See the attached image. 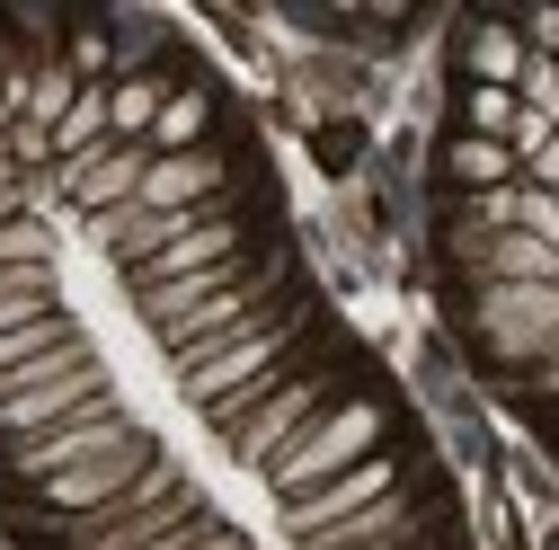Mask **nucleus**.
<instances>
[{"mask_svg": "<svg viewBox=\"0 0 559 550\" xmlns=\"http://www.w3.org/2000/svg\"><path fill=\"white\" fill-rule=\"evenodd\" d=\"M275 356H285V320H249V328L214 337V347L178 356V382H187V399H195V408H214V418L231 427L240 408L275 382Z\"/></svg>", "mask_w": 559, "mask_h": 550, "instance_id": "f257e3e1", "label": "nucleus"}, {"mask_svg": "<svg viewBox=\"0 0 559 550\" xmlns=\"http://www.w3.org/2000/svg\"><path fill=\"white\" fill-rule=\"evenodd\" d=\"M373 444H382V408L373 399H346V408H329V418H311L285 453L266 462V479L285 498H311V489H329L337 470H356V462H373Z\"/></svg>", "mask_w": 559, "mask_h": 550, "instance_id": "f03ea898", "label": "nucleus"}, {"mask_svg": "<svg viewBox=\"0 0 559 550\" xmlns=\"http://www.w3.org/2000/svg\"><path fill=\"white\" fill-rule=\"evenodd\" d=\"M90 399H107V391H98V356L81 347V356H62L53 373H36L27 391H10V399H0V427L27 444V435H45V427H62V418H81Z\"/></svg>", "mask_w": 559, "mask_h": 550, "instance_id": "7ed1b4c3", "label": "nucleus"}, {"mask_svg": "<svg viewBox=\"0 0 559 550\" xmlns=\"http://www.w3.org/2000/svg\"><path fill=\"white\" fill-rule=\"evenodd\" d=\"M479 337L498 356H550L559 347V285H488L479 294Z\"/></svg>", "mask_w": 559, "mask_h": 550, "instance_id": "20e7f679", "label": "nucleus"}, {"mask_svg": "<svg viewBox=\"0 0 559 550\" xmlns=\"http://www.w3.org/2000/svg\"><path fill=\"white\" fill-rule=\"evenodd\" d=\"M391 489H400V470H391V462L373 453V462H356V470H337L329 489H311V498H285V533H294V541L311 550L320 533H337V524H356V515H365V506H382Z\"/></svg>", "mask_w": 559, "mask_h": 550, "instance_id": "39448f33", "label": "nucleus"}, {"mask_svg": "<svg viewBox=\"0 0 559 550\" xmlns=\"http://www.w3.org/2000/svg\"><path fill=\"white\" fill-rule=\"evenodd\" d=\"M124 435H133V418H124V408L90 399L81 418H62V427L27 435V444H19V470H27V479H62V470H81V462H98L107 444H124Z\"/></svg>", "mask_w": 559, "mask_h": 550, "instance_id": "423d86ee", "label": "nucleus"}, {"mask_svg": "<svg viewBox=\"0 0 559 550\" xmlns=\"http://www.w3.org/2000/svg\"><path fill=\"white\" fill-rule=\"evenodd\" d=\"M143 470H152V444H143V427H133V435H124V444H107L98 462L45 479V498H53L62 515H107V506H124V489H133Z\"/></svg>", "mask_w": 559, "mask_h": 550, "instance_id": "0eeeda50", "label": "nucleus"}, {"mask_svg": "<svg viewBox=\"0 0 559 550\" xmlns=\"http://www.w3.org/2000/svg\"><path fill=\"white\" fill-rule=\"evenodd\" d=\"M311 418H320V382H275L266 399H249V408H240L223 435H231V453H240V462H275V453H285Z\"/></svg>", "mask_w": 559, "mask_h": 550, "instance_id": "6e6552de", "label": "nucleus"}, {"mask_svg": "<svg viewBox=\"0 0 559 550\" xmlns=\"http://www.w3.org/2000/svg\"><path fill=\"white\" fill-rule=\"evenodd\" d=\"M143 169H152V143H107V152L62 169V187H72V204L90 223H107V214H124V204L143 195Z\"/></svg>", "mask_w": 559, "mask_h": 550, "instance_id": "1a4fd4ad", "label": "nucleus"}, {"mask_svg": "<svg viewBox=\"0 0 559 550\" xmlns=\"http://www.w3.org/2000/svg\"><path fill=\"white\" fill-rule=\"evenodd\" d=\"M231 249H240V231H231L223 214H187L152 266H133V285H178V275H214V266H231Z\"/></svg>", "mask_w": 559, "mask_h": 550, "instance_id": "9d476101", "label": "nucleus"}, {"mask_svg": "<svg viewBox=\"0 0 559 550\" xmlns=\"http://www.w3.org/2000/svg\"><path fill=\"white\" fill-rule=\"evenodd\" d=\"M214 187H223V160H214V152H169V160L143 169V195H133V204H152V214L187 223V214L214 204Z\"/></svg>", "mask_w": 559, "mask_h": 550, "instance_id": "9b49d317", "label": "nucleus"}, {"mask_svg": "<svg viewBox=\"0 0 559 550\" xmlns=\"http://www.w3.org/2000/svg\"><path fill=\"white\" fill-rule=\"evenodd\" d=\"M62 356H81V328L62 320V311H45V320L10 328V337H0V399H10V391H27L36 373H53Z\"/></svg>", "mask_w": 559, "mask_h": 550, "instance_id": "f8f14e48", "label": "nucleus"}, {"mask_svg": "<svg viewBox=\"0 0 559 550\" xmlns=\"http://www.w3.org/2000/svg\"><path fill=\"white\" fill-rule=\"evenodd\" d=\"M488 285H559V249H542L524 231H498L488 240Z\"/></svg>", "mask_w": 559, "mask_h": 550, "instance_id": "ddd939ff", "label": "nucleus"}, {"mask_svg": "<svg viewBox=\"0 0 559 550\" xmlns=\"http://www.w3.org/2000/svg\"><path fill=\"white\" fill-rule=\"evenodd\" d=\"M90 152H107V89H81V98H72V116L53 124V160H62V169L90 160Z\"/></svg>", "mask_w": 559, "mask_h": 550, "instance_id": "4468645a", "label": "nucleus"}, {"mask_svg": "<svg viewBox=\"0 0 559 550\" xmlns=\"http://www.w3.org/2000/svg\"><path fill=\"white\" fill-rule=\"evenodd\" d=\"M524 62H533V53H524L515 27H479V36H471V72H479V89H515Z\"/></svg>", "mask_w": 559, "mask_h": 550, "instance_id": "2eb2a0df", "label": "nucleus"}, {"mask_svg": "<svg viewBox=\"0 0 559 550\" xmlns=\"http://www.w3.org/2000/svg\"><path fill=\"white\" fill-rule=\"evenodd\" d=\"M53 311V266H19V275H0V337L27 328Z\"/></svg>", "mask_w": 559, "mask_h": 550, "instance_id": "dca6fc26", "label": "nucleus"}, {"mask_svg": "<svg viewBox=\"0 0 559 550\" xmlns=\"http://www.w3.org/2000/svg\"><path fill=\"white\" fill-rule=\"evenodd\" d=\"M453 178L479 187V195H488V187H515V152H507V143H479V133H462V143H453Z\"/></svg>", "mask_w": 559, "mask_h": 550, "instance_id": "f3484780", "label": "nucleus"}, {"mask_svg": "<svg viewBox=\"0 0 559 550\" xmlns=\"http://www.w3.org/2000/svg\"><path fill=\"white\" fill-rule=\"evenodd\" d=\"M195 133H204V98L178 89V98H160V124L143 133V143H152V160H169V152H195Z\"/></svg>", "mask_w": 559, "mask_h": 550, "instance_id": "a211bd4d", "label": "nucleus"}, {"mask_svg": "<svg viewBox=\"0 0 559 550\" xmlns=\"http://www.w3.org/2000/svg\"><path fill=\"white\" fill-rule=\"evenodd\" d=\"M160 124V81H124L107 89V133H152Z\"/></svg>", "mask_w": 559, "mask_h": 550, "instance_id": "6ab92c4d", "label": "nucleus"}, {"mask_svg": "<svg viewBox=\"0 0 559 550\" xmlns=\"http://www.w3.org/2000/svg\"><path fill=\"white\" fill-rule=\"evenodd\" d=\"M515 89H471V133H479V143H507V133H515Z\"/></svg>", "mask_w": 559, "mask_h": 550, "instance_id": "aec40b11", "label": "nucleus"}, {"mask_svg": "<svg viewBox=\"0 0 559 550\" xmlns=\"http://www.w3.org/2000/svg\"><path fill=\"white\" fill-rule=\"evenodd\" d=\"M19 266H45V231L19 214V223H0V275H19Z\"/></svg>", "mask_w": 559, "mask_h": 550, "instance_id": "412c9836", "label": "nucleus"}, {"mask_svg": "<svg viewBox=\"0 0 559 550\" xmlns=\"http://www.w3.org/2000/svg\"><path fill=\"white\" fill-rule=\"evenodd\" d=\"M0 223H19V187H0Z\"/></svg>", "mask_w": 559, "mask_h": 550, "instance_id": "4be33fe9", "label": "nucleus"}, {"mask_svg": "<svg viewBox=\"0 0 559 550\" xmlns=\"http://www.w3.org/2000/svg\"><path fill=\"white\" fill-rule=\"evenodd\" d=\"M542 391H559V364H550V373H542Z\"/></svg>", "mask_w": 559, "mask_h": 550, "instance_id": "5701e85b", "label": "nucleus"}, {"mask_svg": "<svg viewBox=\"0 0 559 550\" xmlns=\"http://www.w3.org/2000/svg\"><path fill=\"white\" fill-rule=\"evenodd\" d=\"M0 116H10V98H0Z\"/></svg>", "mask_w": 559, "mask_h": 550, "instance_id": "b1692460", "label": "nucleus"}]
</instances>
